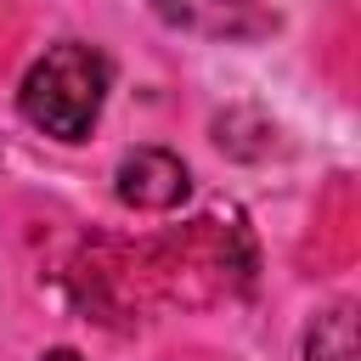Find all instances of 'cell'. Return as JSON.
Listing matches in <instances>:
<instances>
[{
    "label": "cell",
    "instance_id": "cell-1",
    "mask_svg": "<svg viewBox=\"0 0 361 361\" xmlns=\"http://www.w3.org/2000/svg\"><path fill=\"white\" fill-rule=\"evenodd\" d=\"M107 85H113L107 56L96 45H85V39H62L23 73L17 107H23V118L34 130H45L56 141H85L96 130V118H102Z\"/></svg>",
    "mask_w": 361,
    "mask_h": 361
},
{
    "label": "cell",
    "instance_id": "cell-2",
    "mask_svg": "<svg viewBox=\"0 0 361 361\" xmlns=\"http://www.w3.org/2000/svg\"><path fill=\"white\" fill-rule=\"evenodd\" d=\"M113 192H118V203H130V209L169 214V209L186 203L192 175H186V164H180L175 152H164V147H135V152L118 158V169H113Z\"/></svg>",
    "mask_w": 361,
    "mask_h": 361
},
{
    "label": "cell",
    "instance_id": "cell-3",
    "mask_svg": "<svg viewBox=\"0 0 361 361\" xmlns=\"http://www.w3.org/2000/svg\"><path fill=\"white\" fill-rule=\"evenodd\" d=\"M152 11L169 28L203 34V39H259V34H271L265 0H152Z\"/></svg>",
    "mask_w": 361,
    "mask_h": 361
},
{
    "label": "cell",
    "instance_id": "cell-4",
    "mask_svg": "<svg viewBox=\"0 0 361 361\" xmlns=\"http://www.w3.org/2000/svg\"><path fill=\"white\" fill-rule=\"evenodd\" d=\"M355 310L350 305H333L310 322L305 333V361H355Z\"/></svg>",
    "mask_w": 361,
    "mask_h": 361
},
{
    "label": "cell",
    "instance_id": "cell-5",
    "mask_svg": "<svg viewBox=\"0 0 361 361\" xmlns=\"http://www.w3.org/2000/svg\"><path fill=\"white\" fill-rule=\"evenodd\" d=\"M39 361H85V355H79V350H45Z\"/></svg>",
    "mask_w": 361,
    "mask_h": 361
}]
</instances>
